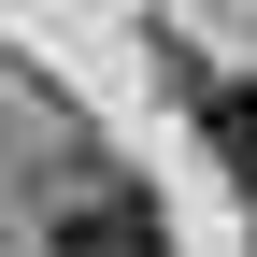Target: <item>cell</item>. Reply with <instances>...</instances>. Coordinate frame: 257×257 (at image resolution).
<instances>
[{
    "instance_id": "obj_1",
    "label": "cell",
    "mask_w": 257,
    "mask_h": 257,
    "mask_svg": "<svg viewBox=\"0 0 257 257\" xmlns=\"http://www.w3.org/2000/svg\"><path fill=\"white\" fill-rule=\"evenodd\" d=\"M43 257H172V229H157V200L128 172H72L43 214Z\"/></svg>"
},
{
    "instance_id": "obj_2",
    "label": "cell",
    "mask_w": 257,
    "mask_h": 257,
    "mask_svg": "<svg viewBox=\"0 0 257 257\" xmlns=\"http://www.w3.org/2000/svg\"><path fill=\"white\" fill-rule=\"evenodd\" d=\"M200 128H214V157H229V186H257V86L200 72Z\"/></svg>"
}]
</instances>
